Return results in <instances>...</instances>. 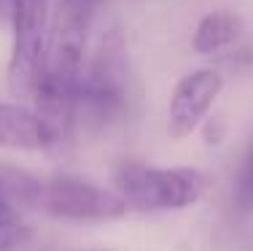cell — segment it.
<instances>
[{"mask_svg": "<svg viewBox=\"0 0 253 251\" xmlns=\"http://www.w3.org/2000/svg\"><path fill=\"white\" fill-rule=\"evenodd\" d=\"M243 16L229 8H213L197 22L194 35H191V49L200 57H213L221 51L232 49L243 38Z\"/></svg>", "mask_w": 253, "mask_h": 251, "instance_id": "cell-8", "label": "cell"}, {"mask_svg": "<svg viewBox=\"0 0 253 251\" xmlns=\"http://www.w3.org/2000/svg\"><path fill=\"white\" fill-rule=\"evenodd\" d=\"M38 208L62 222H116L126 216V205L113 189H105L81 176H51L41 184Z\"/></svg>", "mask_w": 253, "mask_h": 251, "instance_id": "cell-5", "label": "cell"}, {"mask_svg": "<svg viewBox=\"0 0 253 251\" xmlns=\"http://www.w3.org/2000/svg\"><path fill=\"white\" fill-rule=\"evenodd\" d=\"M59 138L33 105L0 103V149L8 151H46L57 146Z\"/></svg>", "mask_w": 253, "mask_h": 251, "instance_id": "cell-7", "label": "cell"}, {"mask_svg": "<svg viewBox=\"0 0 253 251\" xmlns=\"http://www.w3.org/2000/svg\"><path fill=\"white\" fill-rule=\"evenodd\" d=\"M22 232V216H19V208L11 205V202L0 200V243L11 246V243L19 238Z\"/></svg>", "mask_w": 253, "mask_h": 251, "instance_id": "cell-9", "label": "cell"}, {"mask_svg": "<svg viewBox=\"0 0 253 251\" xmlns=\"http://www.w3.org/2000/svg\"><path fill=\"white\" fill-rule=\"evenodd\" d=\"M11 54L5 68V84L16 100L33 103L38 92L49 44V0H14L11 8Z\"/></svg>", "mask_w": 253, "mask_h": 251, "instance_id": "cell-4", "label": "cell"}, {"mask_svg": "<svg viewBox=\"0 0 253 251\" xmlns=\"http://www.w3.org/2000/svg\"><path fill=\"white\" fill-rule=\"evenodd\" d=\"M11 8H14V0H0V16H11Z\"/></svg>", "mask_w": 253, "mask_h": 251, "instance_id": "cell-11", "label": "cell"}, {"mask_svg": "<svg viewBox=\"0 0 253 251\" xmlns=\"http://www.w3.org/2000/svg\"><path fill=\"white\" fill-rule=\"evenodd\" d=\"M111 189L124 200L126 211L167 213L200 205L213 189V176L191 165L156 167L143 162H122L113 170Z\"/></svg>", "mask_w": 253, "mask_h": 251, "instance_id": "cell-2", "label": "cell"}, {"mask_svg": "<svg viewBox=\"0 0 253 251\" xmlns=\"http://www.w3.org/2000/svg\"><path fill=\"white\" fill-rule=\"evenodd\" d=\"M248 187H251V195H253V159H251V173H248Z\"/></svg>", "mask_w": 253, "mask_h": 251, "instance_id": "cell-12", "label": "cell"}, {"mask_svg": "<svg viewBox=\"0 0 253 251\" xmlns=\"http://www.w3.org/2000/svg\"><path fill=\"white\" fill-rule=\"evenodd\" d=\"M202 135H205V143H208V146H218V143H224V138H226V119L221 116V113L208 116L202 122Z\"/></svg>", "mask_w": 253, "mask_h": 251, "instance_id": "cell-10", "label": "cell"}, {"mask_svg": "<svg viewBox=\"0 0 253 251\" xmlns=\"http://www.w3.org/2000/svg\"><path fill=\"white\" fill-rule=\"evenodd\" d=\"M73 251H116V249H73Z\"/></svg>", "mask_w": 253, "mask_h": 251, "instance_id": "cell-13", "label": "cell"}, {"mask_svg": "<svg viewBox=\"0 0 253 251\" xmlns=\"http://www.w3.org/2000/svg\"><path fill=\"white\" fill-rule=\"evenodd\" d=\"M224 73L215 68H194L175 81L167 103V133L183 141L202 127L210 116L215 100L224 92Z\"/></svg>", "mask_w": 253, "mask_h": 251, "instance_id": "cell-6", "label": "cell"}, {"mask_svg": "<svg viewBox=\"0 0 253 251\" xmlns=\"http://www.w3.org/2000/svg\"><path fill=\"white\" fill-rule=\"evenodd\" d=\"M129 103V65L126 49L119 33H111L100 41L97 51L86 59L78 92L76 124H86L89 130H102L122 119Z\"/></svg>", "mask_w": 253, "mask_h": 251, "instance_id": "cell-3", "label": "cell"}, {"mask_svg": "<svg viewBox=\"0 0 253 251\" xmlns=\"http://www.w3.org/2000/svg\"><path fill=\"white\" fill-rule=\"evenodd\" d=\"M97 0H57L49 25L46 62L33 108L62 143L76 127L78 92L86 68L89 30Z\"/></svg>", "mask_w": 253, "mask_h": 251, "instance_id": "cell-1", "label": "cell"}, {"mask_svg": "<svg viewBox=\"0 0 253 251\" xmlns=\"http://www.w3.org/2000/svg\"><path fill=\"white\" fill-rule=\"evenodd\" d=\"M3 249H8V246H5V243H0V251H3Z\"/></svg>", "mask_w": 253, "mask_h": 251, "instance_id": "cell-14", "label": "cell"}]
</instances>
